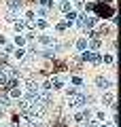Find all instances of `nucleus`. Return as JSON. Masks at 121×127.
<instances>
[{
    "label": "nucleus",
    "instance_id": "5",
    "mask_svg": "<svg viewBox=\"0 0 121 127\" xmlns=\"http://www.w3.org/2000/svg\"><path fill=\"white\" fill-rule=\"evenodd\" d=\"M96 87H100V89H111V81L104 76H98L96 78Z\"/></svg>",
    "mask_w": 121,
    "mask_h": 127
},
{
    "label": "nucleus",
    "instance_id": "13",
    "mask_svg": "<svg viewBox=\"0 0 121 127\" xmlns=\"http://www.w3.org/2000/svg\"><path fill=\"white\" fill-rule=\"evenodd\" d=\"M9 104H11V95H9V93H0V106L6 108Z\"/></svg>",
    "mask_w": 121,
    "mask_h": 127
},
{
    "label": "nucleus",
    "instance_id": "21",
    "mask_svg": "<svg viewBox=\"0 0 121 127\" xmlns=\"http://www.w3.org/2000/svg\"><path fill=\"white\" fill-rule=\"evenodd\" d=\"M102 62H104V64H113V62H115V57H113V55H104Z\"/></svg>",
    "mask_w": 121,
    "mask_h": 127
},
{
    "label": "nucleus",
    "instance_id": "18",
    "mask_svg": "<svg viewBox=\"0 0 121 127\" xmlns=\"http://www.w3.org/2000/svg\"><path fill=\"white\" fill-rule=\"evenodd\" d=\"M83 125H87V127H98L100 121H98V119H87V123H83Z\"/></svg>",
    "mask_w": 121,
    "mask_h": 127
},
{
    "label": "nucleus",
    "instance_id": "4",
    "mask_svg": "<svg viewBox=\"0 0 121 127\" xmlns=\"http://www.w3.org/2000/svg\"><path fill=\"white\" fill-rule=\"evenodd\" d=\"M102 104H104V106H113V108H117V106H115V95H113V91L104 93V97H102Z\"/></svg>",
    "mask_w": 121,
    "mask_h": 127
},
{
    "label": "nucleus",
    "instance_id": "2",
    "mask_svg": "<svg viewBox=\"0 0 121 127\" xmlns=\"http://www.w3.org/2000/svg\"><path fill=\"white\" fill-rule=\"evenodd\" d=\"M6 6H9V13H13V15H17L19 11H21V6H23V2H21V0H6Z\"/></svg>",
    "mask_w": 121,
    "mask_h": 127
},
{
    "label": "nucleus",
    "instance_id": "14",
    "mask_svg": "<svg viewBox=\"0 0 121 127\" xmlns=\"http://www.w3.org/2000/svg\"><path fill=\"white\" fill-rule=\"evenodd\" d=\"M85 119H89V110H85V112H76V114H74V121H76V123H83Z\"/></svg>",
    "mask_w": 121,
    "mask_h": 127
},
{
    "label": "nucleus",
    "instance_id": "9",
    "mask_svg": "<svg viewBox=\"0 0 121 127\" xmlns=\"http://www.w3.org/2000/svg\"><path fill=\"white\" fill-rule=\"evenodd\" d=\"M13 57L19 59V62H26V51H23L21 47H17V49H13Z\"/></svg>",
    "mask_w": 121,
    "mask_h": 127
},
{
    "label": "nucleus",
    "instance_id": "15",
    "mask_svg": "<svg viewBox=\"0 0 121 127\" xmlns=\"http://www.w3.org/2000/svg\"><path fill=\"white\" fill-rule=\"evenodd\" d=\"M76 49H79V51H85L87 49V40H85V38H79V40H76Z\"/></svg>",
    "mask_w": 121,
    "mask_h": 127
},
{
    "label": "nucleus",
    "instance_id": "19",
    "mask_svg": "<svg viewBox=\"0 0 121 127\" xmlns=\"http://www.w3.org/2000/svg\"><path fill=\"white\" fill-rule=\"evenodd\" d=\"M70 81H72V85H74V87H81V85H83V78H81V76H72Z\"/></svg>",
    "mask_w": 121,
    "mask_h": 127
},
{
    "label": "nucleus",
    "instance_id": "6",
    "mask_svg": "<svg viewBox=\"0 0 121 127\" xmlns=\"http://www.w3.org/2000/svg\"><path fill=\"white\" fill-rule=\"evenodd\" d=\"M38 42L43 47H51V45H55V38H51V36H47V34H43V36H38Z\"/></svg>",
    "mask_w": 121,
    "mask_h": 127
},
{
    "label": "nucleus",
    "instance_id": "25",
    "mask_svg": "<svg viewBox=\"0 0 121 127\" xmlns=\"http://www.w3.org/2000/svg\"><path fill=\"white\" fill-rule=\"evenodd\" d=\"M98 127H106V125H98Z\"/></svg>",
    "mask_w": 121,
    "mask_h": 127
},
{
    "label": "nucleus",
    "instance_id": "17",
    "mask_svg": "<svg viewBox=\"0 0 121 127\" xmlns=\"http://www.w3.org/2000/svg\"><path fill=\"white\" fill-rule=\"evenodd\" d=\"M15 45H17V47H23V45H26V36L17 34V36H15Z\"/></svg>",
    "mask_w": 121,
    "mask_h": 127
},
{
    "label": "nucleus",
    "instance_id": "22",
    "mask_svg": "<svg viewBox=\"0 0 121 127\" xmlns=\"http://www.w3.org/2000/svg\"><path fill=\"white\" fill-rule=\"evenodd\" d=\"M55 30H58V32H64V30H66V23H58V26H55Z\"/></svg>",
    "mask_w": 121,
    "mask_h": 127
},
{
    "label": "nucleus",
    "instance_id": "23",
    "mask_svg": "<svg viewBox=\"0 0 121 127\" xmlns=\"http://www.w3.org/2000/svg\"><path fill=\"white\" fill-rule=\"evenodd\" d=\"M26 17H28V19H34V17H36V13H34V11H28Z\"/></svg>",
    "mask_w": 121,
    "mask_h": 127
},
{
    "label": "nucleus",
    "instance_id": "8",
    "mask_svg": "<svg viewBox=\"0 0 121 127\" xmlns=\"http://www.w3.org/2000/svg\"><path fill=\"white\" fill-rule=\"evenodd\" d=\"M32 28H38V30H47V28H49V21H47L45 17H40V19H36V23H32Z\"/></svg>",
    "mask_w": 121,
    "mask_h": 127
},
{
    "label": "nucleus",
    "instance_id": "11",
    "mask_svg": "<svg viewBox=\"0 0 121 127\" xmlns=\"http://www.w3.org/2000/svg\"><path fill=\"white\" fill-rule=\"evenodd\" d=\"M74 21H76V13H74V11H68V13H66V28L68 26H74Z\"/></svg>",
    "mask_w": 121,
    "mask_h": 127
},
{
    "label": "nucleus",
    "instance_id": "3",
    "mask_svg": "<svg viewBox=\"0 0 121 127\" xmlns=\"http://www.w3.org/2000/svg\"><path fill=\"white\" fill-rule=\"evenodd\" d=\"M49 85H51V91L62 89V87H64V78H62V76H53V78L49 81Z\"/></svg>",
    "mask_w": 121,
    "mask_h": 127
},
{
    "label": "nucleus",
    "instance_id": "16",
    "mask_svg": "<svg viewBox=\"0 0 121 127\" xmlns=\"http://www.w3.org/2000/svg\"><path fill=\"white\" fill-rule=\"evenodd\" d=\"M60 11L68 13V11H70V2H68V0H62V2H60Z\"/></svg>",
    "mask_w": 121,
    "mask_h": 127
},
{
    "label": "nucleus",
    "instance_id": "24",
    "mask_svg": "<svg viewBox=\"0 0 121 127\" xmlns=\"http://www.w3.org/2000/svg\"><path fill=\"white\" fill-rule=\"evenodd\" d=\"M6 45V38H4V34H0V47H4Z\"/></svg>",
    "mask_w": 121,
    "mask_h": 127
},
{
    "label": "nucleus",
    "instance_id": "7",
    "mask_svg": "<svg viewBox=\"0 0 121 127\" xmlns=\"http://www.w3.org/2000/svg\"><path fill=\"white\" fill-rule=\"evenodd\" d=\"M23 85H26V91H38V89H40L38 83H36L34 78H26V83H23Z\"/></svg>",
    "mask_w": 121,
    "mask_h": 127
},
{
    "label": "nucleus",
    "instance_id": "10",
    "mask_svg": "<svg viewBox=\"0 0 121 127\" xmlns=\"http://www.w3.org/2000/svg\"><path fill=\"white\" fill-rule=\"evenodd\" d=\"M13 28H15V32H17V34H21V32L28 28V23L23 21V19H19V21H15V23H13Z\"/></svg>",
    "mask_w": 121,
    "mask_h": 127
},
{
    "label": "nucleus",
    "instance_id": "1",
    "mask_svg": "<svg viewBox=\"0 0 121 127\" xmlns=\"http://www.w3.org/2000/svg\"><path fill=\"white\" fill-rule=\"evenodd\" d=\"M94 11L100 15V17H111L113 15V6H108V4H96Z\"/></svg>",
    "mask_w": 121,
    "mask_h": 127
},
{
    "label": "nucleus",
    "instance_id": "12",
    "mask_svg": "<svg viewBox=\"0 0 121 127\" xmlns=\"http://www.w3.org/2000/svg\"><path fill=\"white\" fill-rule=\"evenodd\" d=\"M11 97H21L23 95V91H21V85H15V87H11Z\"/></svg>",
    "mask_w": 121,
    "mask_h": 127
},
{
    "label": "nucleus",
    "instance_id": "20",
    "mask_svg": "<svg viewBox=\"0 0 121 127\" xmlns=\"http://www.w3.org/2000/svg\"><path fill=\"white\" fill-rule=\"evenodd\" d=\"M100 45H102V42H100L98 38H94V40H91V49H94V51H96V49H100Z\"/></svg>",
    "mask_w": 121,
    "mask_h": 127
}]
</instances>
